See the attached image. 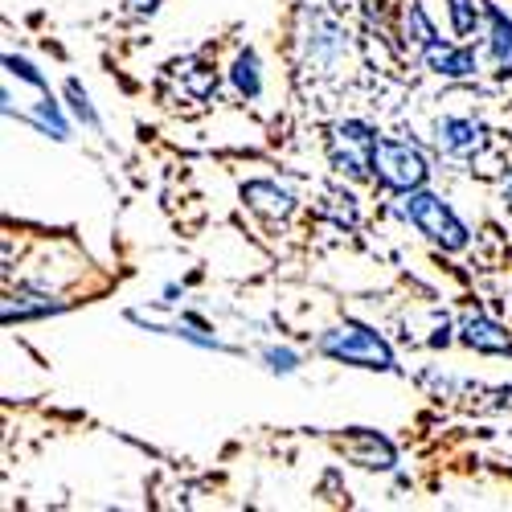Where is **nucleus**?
Returning <instances> with one entry per match:
<instances>
[{"instance_id": "obj_4", "label": "nucleus", "mask_w": 512, "mask_h": 512, "mask_svg": "<svg viewBox=\"0 0 512 512\" xmlns=\"http://www.w3.org/2000/svg\"><path fill=\"white\" fill-rule=\"evenodd\" d=\"M377 132L365 119H345L332 127V140H328V156L332 168L349 181H369L373 177V156H377Z\"/></svg>"}, {"instance_id": "obj_1", "label": "nucleus", "mask_w": 512, "mask_h": 512, "mask_svg": "<svg viewBox=\"0 0 512 512\" xmlns=\"http://www.w3.org/2000/svg\"><path fill=\"white\" fill-rule=\"evenodd\" d=\"M316 353L336 365H353V369H369V373H398V357L390 349V340L357 320L324 328L316 336Z\"/></svg>"}, {"instance_id": "obj_11", "label": "nucleus", "mask_w": 512, "mask_h": 512, "mask_svg": "<svg viewBox=\"0 0 512 512\" xmlns=\"http://www.w3.org/2000/svg\"><path fill=\"white\" fill-rule=\"evenodd\" d=\"M21 123H29L33 127V132L37 136H46V140H58V144H66L70 140V119H66V111L58 107V99L46 91V95H41L33 107H25V111H13ZM9 115V119H13Z\"/></svg>"}, {"instance_id": "obj_6", "label": "nucleus", "mask_w": 512, "mask_h": 512, "mask_svg": "<svg viewBox=\"0 0 512 512\" xmlns=\"http://www.w3.org/2000/svg\"><path fill=\"white\" fill-rule=\"evenodd\" d=\"M300 46H304V58L320 70H332L340 58L349 54V33L340 25L328 9H308L304 13V33H300Z\"/></svg>"}, {"instance_id": "obj_19", "label": "nucleus", "mask_w": 512, "mask_h": 512, "mask_svg": "<svg viewBox=\"0 0 512 512\" xmlns=\"http://www.w3.org/2000/svg\"><path fill=\"white\" fill-rule=\"evenodd\" d=\"M406 41H414L418 50H426V46H435V41H439V29H435L431 17H426L422 5H410L406 9Z\"/></svg>"}, {"instance_id": "obj_7", "label": "nucleus", "mask_w": 512, "mask_h": 512, "mask_svg": "<svg viewBox=\"0 0 512 512\" xmlns=\"http://www.w3.org/2000/svg\"><path fill=\"white\" fill-rule=\"evenodd\" d=\"M484 140H488L484 123H480V119H472V115H443V119L435 123V144H439V152H443V156L463 160V156L480 152V148H484Z\"/></svg>"}, {"instance_id": "obj_8", "label": "nucleus", "mask_w": 512, "mask_h": 512, "mask_svg": "<svg viewBox=\"0 0 512 512\" xmlns=\"http://www.w3.org/2000/svg\"><path fill=\"white\" fill-rule=\"evenodd\" d=\"M422 62L431 74L447 78V82H467L480 74V62H476V50L472 46H455V41H435V46L422 50Z\"/></svg>"}, {"instance_id": "obj_21", "label": "nucleus", "mask_w": 512, "mask_h": 512, "mask_svg": "<svg viewBox=\"0 0 512 512\" xmlns=\"http://www.w3.org/2000/svg\"><path fill=\"white\" fill-rule=\"evenodd\" d=\"M123 5H127V17H152L164 0H123Z\"/></svg>"}, {"instance_id": "obj_12", "label": "nucleus", "mask_w": 512, "mask_h": 512, "mask_svg": "<svg viewBox=\"0 0 512 512\" xmlns=\"http://www.w3.org/2000/svg\"><path fill=\"white\" fill-rule=\"evenodd\" d=\"M345 455L353 459V463H361V467H369V472H390V467L398 463V451H394V443L390 439H381L377 431H353V443L345 447Z\"/></svg>"}, {"instance_id": "obj_10", "label": "nucleus", "mask_w": 512, "mask_h": 512, "mask_svg": "<svg viewBox=\"0 0 512 512\" xmlns=\"http://www.w3.org/2000/svg\"><path fill=\"white\" fill-rule=\"evenodd\" d=\"M459 340L467 349H476V353H492V357H504V353H512V332L504 328V324H496V320H488V316H467L463 324H459Z\"/></svg>"}, {"instance_id": "obj_18", "label": "nucleus", "mask_w": 512, "mask_h": 512, "mask_svg": "<svg viewBox=\"0 0 512 512\" xmlns=\"http://www.w3.org/2000/svg\"><path fill=\"white\" fill-rule=\"evenodd\" d=\"M447 17H451V33L455 37H472L488 13H480L476 0H447Z\"/></svg>"}, {"instance_id": "obj_20", "label": "nucleus", "mask_w": 512, "mask_h": 512, "mask_svg": "<svg viewBox=\"0 0 512 512\" xmlns=\"http://www.w3.org/2000/svg\"><path fill=\"white\" fill-rule=\"evenodd\" d=\"M5 70L17 78V82H25V87H33V91H41V95H46L50 91V78L46 74H41L29 58H21V54H5Z\"/></svg>"}, {"instance_id": "obj_13", "label": "nucleus", "mask_w": 512, "mask_h": 512, "mask_svg": "<svg viewBox=\"0 0 512 512\" xmlns=\"http://www.w3.org/2000/svg\"><path fill=\"white\" fill-rule=\"evenodd\" d=\"M58 312H66V300H58V295H50V291H17V295H9L5 300V324H25V320H46V316H58Z\"/></svg>"}, {"instance_id": "obj_17", "label": "nucleus", "mask_w": 512, "mask_h": 512, "mask_svg": "<svg viewBox=\"0 0 512 512\" xmlns=\"http://www.w3.org/2000/svg\"><path fill=\"white\" fill-rule=\"evenodd\" d=\"M259 365L271 373V377H295L304 369V353H295V349H287V345H263L259 353Z\"/></svg>"}, {"instance_id": "obj_14", "label": "nucleus", "mask_w": 512, "mask_h": 512, "mask_svg": "<svg viewBox=\"0 0 512 512\" xmlns=\"http://www.w3.org/2000/svg\"><path fill=\"white\" fill-rule=\"evenodd\" d=\"M488 54L500 78H512V17L500 5H488Z\"/></svg>"}, {"instance_id": "obj_15", "label": "nucleus", "mask_w": 512, "mask_h": 512, "mask_svg": "<svg viewBox=\"0 0 512 512\" xmlns=\"http://www.w3.org/2000/svg\"><path fill=\"white\" fill-rule=\"evenodd\" d=\"M230 87L242 95V99H259L263 95V62L250 46L238 50V58L230 62Z\"/></svg>"}, {"instance_id": "obj_5", "label": "nucleus", "mask_w": 512, "mask_h": 512, "mask_svg": "<svg viewBox=\"0 0 512 512\" xmlns=\"http://www.w3.org/2000/svg\"><path fill=\"white\" fill-rule=\"evenodd\" d=\"M132 324H140L144 332H156V336H173V340H185V345L193 349H205V353H238L234 345H226V340L218 336V328H213L201 312L193 308H181L173 320H160L156 312H144V308H127L123 312Z\"/></svg>"}, {"instance_id": "obj_22", "label": "nucleus", "mask_w": 512, "mask_h": 512, "mask_svg": "<svg viewBox=\"0 0 512 512\" xmlns=\"http://www.w3.org/2000/svg\"><path fill=\"white\" fill-rule=\"evenodd\" d=\"M500 193H504V205H508V209H512V173H508V177H504V189H500Z\"/></svg>"}, {"instance_id": "obj_2", "label": "nucleus", "mask_w": 512, "mask_h": 512, "mask_svg": "<svg viewBox=\"0 0 512 512\" xmlns=\"http://www.w3.org/2000/svg\"><path fill=\"white\" fill-rule=\"evenodd\" d=\"M402 218L447 254H459L467 250V242H472V234H467V226L459 222V213L431 189H414V193H402Z\"/></svg>"}, {"instance_id": "obj_16", "label": "nucleus", "mask_w": 512, "mask_h": 512, "mask_svg": "<svg viewBox=\"0 0 512 512\" xmlns=\"http://www.w3.org/2000/svg\"><path fill=\"white\" fill-rule=\"evenodd\" d=\"M62 99H66L70 115H74L82 127H87V132H103V115H99V107H95L91 91L82 87L78 78H66V82H62Z\"/></svg>"}, {"instance_id": "obj_9", "label": "nucleus", "mask_w": 512, "mask_h": 512, "mask_svg": "<svg viewBox=\"0 0 512 512\" xmlns=\"http://www.w3.org/2000/svg\"><path fill=\"white\" fill-rule=\"evenodd\" d=\"M242 201H246L254 213L271 218V222H287L291 213H295V205H300L291 189H283V185H275V181H246V185H242Z\"/></svg>"}, {"instance_id": "obj_3", "label": "nucleus", "mask_w": 512, "mask_h": 512, "mask_svg": "<svg viewBox=\"0 0 512 512\" xmlns=\"http://www.w3.org/2000/svg\"><path fill=\"white\" fill-rule=\"evenodd\" d=\"M373 177L394 193H414V189H426V181H431V164H426V156L410 140L381 136L377 156H373Z\"/></svg>"}]
</instances>
